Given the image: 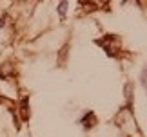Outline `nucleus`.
<instances>
[{
  "mask_svg": "<svg viewBox=\"0 0 147 137\" xmlns=\"http://www.w3.org/2000/svg\"><path fill=\"white\" fill-rule=\"evenodd\" d=\"M93 119H94V114H93V112H87V114H86V117L82 119V124H84L86 128H91L93 124H94Z\"/></svg>",
  "mask_w": 147,
  "mask_h": 137,
  "instance_id": "1",
  "label": "nucleus"
},
{
  "mask_svg": "<svg viewBox=\"0 0 147 137\" xmlns=\"http://www.w3.org/2000/svg\"><path fill=\"white\" fill-rule=\"evenodd\" d=\"M65 9H67V4H65V2H62V4H60V7H58V11H60V15H62V16L65 15Z\"/></svg>",
  "mask_w": 147,
  "mask_h": 137,
  "instance_id": "2",
  "label": "nucleus"
}]
</instances>
